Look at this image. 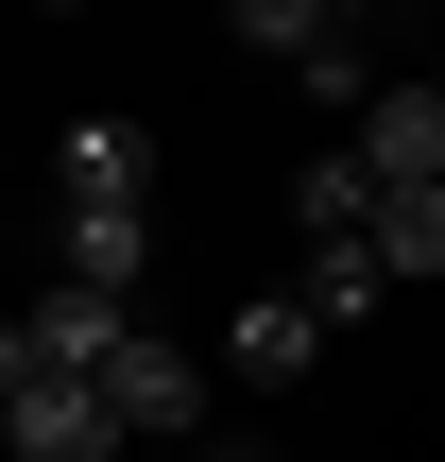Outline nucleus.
<instances>
[{"label":"nucleus","mask_w":445,"mask_h":462,"mask_svg":"<svg viewBox=\"0 0 445 462\" xmlns=\"http://www.w3.org/2000/svg\"><path fill=\"white\" fill-rule=\"evenodd\" d=\"M223 34H240L257 69H292L309 103H343V120H360V86H394V69H377V17H360V0H223Z\"/></svg>","instance_id":"f257e3e1"},{"label":"nucleus","mask_w":445,"mask_h":462,"mask_svg":"<svg viewBox=\"0 0 445 462\" xmlns=\"http://www.w3.org/2000/svg\"><path fill=\"white\" fill-rule=\"evenodd\" d=\"M86 394H103V429H120V446H189V429H206V360H189L172 326H120Z\"/></svg>","instance_id":"f03ea898"},{"label":"nucleus","mask_w":445,"mask_h":462,"mask_svg":"<svg viewBox=\"0 0 445 462\" xmlns=\"http://www.w3.org/2000/svg\"><path fill=\"white\" fill-rule=\"evenodd\" d=\"M51 223H154V137L137 120H69L51 137Z\"/></svg>","instance_id":"7ed1b4c3"},{"label":"nucleus","mask_w":445,"mask_h":462,"mask_svg":"<svg viewBox=\"0 0 445 462\" xmlns=\"http://www.w3.org/2000/svg\"><path fill=\"white\" fill-rule=\"evenodd\" d=\"M343 171L360 189H445V86H360V120H343Z\"/></svg>","instance_id":"20e7f679"},{"label":"nucleus","mask_w":445,"mask_h":462,"mask_svg":"<svg viewBox=\"0 0 445 462\" xmlns=\"http://www.w3.org/2000/svg\"><path fill=\"white\" fill-rule=\"evenodd\" d=\"M0 462H120V429L86 377H34V394H0Z\"/></svg>","instance_id":"39448f33"},{"label":"nucleus","mask_w":445,"mask_h":462,"mask_svg":"<svg viewBox=\"0 0 445 462\" xmlns=\"http://www.w3.org/2000/svg\"><path fill=\"white\" fill-rule=\"evenodd\" d=\"M223 360H240L257 394H292V377L326 360V326H309V291H292V274H274V291H240V326H223Z\"/></svg>","instance_id":"423d86ee"},{"label":"nucleus","mask_w":445,"mask_h":462,"mask_svg":"<svg viewBox=\"0 0 445 462\" xmlns=\"http://www.w3.org/2000/svg\"><path fill=\"white\" fill-rule=\"evenodd\" d=\"M360 257H377V291H429L445 274V189H377L360 206Z\"/></svg>","instance_id":"0eeeda50"},{"label":"nucleus","mask_w":445,"mask_h":462,"mask_svg":"<svg viewBox=\"0 0 445 462\" xmlns=\"http://www.w3.org/2000/svg\"><path fill=\"white\" fill-rule=\"evenodd\" d=\"M360 206H377V189H360V171H343V137H326V154L292 171V223H309V257H326V240H360Z\"/></svg>","instance_id":"6e6552de"},{"label":"nucleus","mask_w":445,"mask_h":462,"mask_svg":"<svg viewBox=\"0 0 445 462\" xmlns=\"http://www.w3.org/2000/svg\"><path fill=\"white\" fill-rule=\"evenodd\" d=\"M34 17H86V0H34Z\"/></svg>","instance_id":"1a4fd4ad"}]
</instances>
